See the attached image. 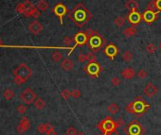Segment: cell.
<instances>
[{"instance_id":"obj_19","label":"cell","mask_w":161,"mask_h":135,"mask_svg":"<svg viewBox=\"0 0 161 135\" xmlns=\"http://www.w3.org/2000/svg\"><path fill=\"white\" fill-rule=\"evenodd\" d=\"M137 28H135V27H128V28H126L123 32H122V34H123L124 37L126 38H130V37H133L135 36V34H137Z\"/></svg>"},{"instance_id":"obj_39","label":"cell","mask_w":161,"mask_h":135,"mask_svg":"<svg viewBox=\"0 0 161 135\" xmlns=\"http://www.w3.org/2000/svg\"><path fill=\"white\" fill-rule=\"evenodd\" d=\"M86 32V34L88 36V38H90L92 36H94V35H97V34H100V33L97 31V30H94V29H91V28H88L85 30Z\"/></svg>"},{"instance_id":"obj_48","label":"cell","mask_w":161,"mask_h":135,"mask_svg":"<svg viewBox=\"0 0 161 135\" xmlns=\"http://www.w3.org/2000/svg\"><path fill=\"white\" fill-rule=\"evenodd\" d=\"M77 135H85V134H84L83 132H78Z\"/></svg>"},{"instance_id":"obj_4","label":"cell","mask_w":161,"mask_h":135,"mask_svg":"<svg viewBox=\"0 0 161 135\" xmlns=\"http://www.w3.org/2000/svg\"><path fill=\"white\" fill-rule=\"evenodd\" d=\"M117 129L118 128H117L116 121L114 120L111 116H107L98 124V129L104 135L116 132Z\"/></svg>"},{"instance_id":"obj_49","label":"cell","mask_w":161,"mask_h":135,"mask_svg":"<svg viewBox=\"0 0 161 135\" xmlns=\"http://www.w3.org/2000/svg\"><path fill=\"white\" fill-rule=\"evenodd\" d=\"M158 48L161 50V42H160V43H159V45H158Z\"/></svg>"},{"instance_id":"obj_3","label":"cell","mask_w":161,"mask_h":135,"mask_svg":"<svg viewBox=\"0 0 161 135\" xmlns=\"http://www.w3.org/2000/svg\"><path fill=\"white\" fill-rule=\"evenodd\" d=\"M14 83L16 85H21V84L25 83L31 77L32 70L27 64L22 63V64H20L14 70Z\"/></svg>"},{"instance_id":"obj_2","label":"cell","mask_w":161,"mask_h":135,"mask_svg":"<svg viewBox=\"0 0 161 135\" xmlns=\"http://www.w3.org/2000/svg\"><path fill=\"white\" fill-rule=\"evenodd\" d=\"M150 107V104H147L140 96H138V98H135L134 101L127 105L125 111L129 113H132V115H137V117H141L144 113L147 112Z\"/></svg>"},{"instance_id":"obj_8","label":"cell","mask_w":161,"mask_h":135,"mask_svg":"<svg viewBox=\"0 0 161 135\" xmlns=\"http://www.w3.org/2000/svg\"><path fill=\"white\" fill-rule=\"evenodd\" d=\"M20 98L22 99V101L24 103H26L28 105L33 103L35 101V99L37 98H36V95L35 93L33 92L31 88H26V89H24L23 92L21 93L20 95Z\"/></svg>"},{"instance_id":"obj_37","label":"cell","mask_w":161,"mask_h":135,"mask_svg":"<svg viewBox=\"0 0 161 135\" xmlns=\"http://www.w3.org/2000/svg\"><path fill=\"white\" fill-rule=\"evenodd\" d=\"M147 10H150V11H155L156 8H155V0H151V1L148 3L147 5Z\"/></svg>"},{"instance_id":"obj_38","label":"cell","mask_w":161,"mask_h":135,"mask_svg":"<svg viewBox=\"0 0 161 135\" xmlns=\"http://www.w3.org/2000/svg\"><path fill=\"white\" fill-rule=\"evenodd\" d=\"M46 135H57V132L55 131V129H54V127L52 125H50L48 126V130H46Z\"/></svg>"},{"instance_id":"obj_11","label":"cell","mask_w":161,"mask_h":135,"mask_svg":"<svg viewBox=\"0 0 161 135\" xmlns=\"http://www.w3.org/2000/svg\"><path fill=\"white\" fill-rule=\"evenodd\" d=\"M103 52L105 54V56H107L111 61H114L116 56L118 54V52H120V50H118V46L116 45L111 43V44H108L105 45Z\"/></svg>"},{"instance_id":"obj_31","label":"cell","mask_w":161,"mask_h":135,"mask_svg":"<svg viewBox=\"0 0 161 135\" xmlns=\"http://www.w3.org/2000/svg\"><path fill=\"white\" fill-rule=\"evenodd\" d=\"M146 51L149 54H154L156 52V46L154 44H149L146 46Z\"/></svg>"},{"instance_id":"obj_50","label":"cell","mask_w":161,"mask_h":135,"mask_svg":"<svg viewBox=\"0 0 161 135\" xmlns=\"http://www.w3.org/2000/svg\"><path fill=\"white\" fill-rule=\"evenodd\" d=\"M3 45V43H2V41H1V39H0V46H1Z\"/></svg>"},{"instance_id":"obj_44","label":"cell","mask_w":161,"mask_h":135,"mask_svg":"<svg viewBox=\"0 0 161 135\" xmlns=\"http://www.w3.org/2000/svg\"><path fill=\"white\" fill-rule=\"evenodd\" d=\"M40 15H41V11L38 10V9H36L34 11H33V13H32V16L31 17H33L35 20L37 19V18H39L40 17Z\"/></svg>"},{"instance_id":"obj_45","label":"cell","mask_w":161,"mask_h":135,"mask_svg":"<svg viewBox=\"0 0 161 135\" xmlns=\"http://www.w3.org/2000/svg\"><path fill=\"white\" fill-rule=\"evenodd\" d=\"M155 8L158 11L161 12V0H155Z\"/></svg>"},{"instance_id":"obj_46","label":"cell","mask_w":161,"mask_h":135,"mask_svg":"<svg viewBox=\"0 0 161 135\" xmlns=\"http://www.w3.org/2000/svg\"><path fill=\"white\" fill-rule=\"evenodd\" d=\"M16 131H17V133H19V134H22V133H24L25 131H26V130L24 129V128L22 126H18L17 128H16Z\"/></svg>"},{"instance_id":"obj_14","label":"cell","mask_w":161,"mask_h":135,"mask_svg":"<svg viewBox=\"0 0 161 135\" xmlns=\"http://www.w3.org/2000/svg\"><path fill=\"white\" fill-rule=\"evenodd\" d=\"M157 91H158L157 87H156L154 83L148 82L146 84V86L144 87V89H143V94L145 95L146 96H148V98H152V96L156 95Z\"/></svg>"},{"instance_id":"obj_35","label":"cell","mask_w":161,"mask_h":135,"mask_svg":"<svg viewBox=\"0 0 161 135\" xmlns=\"http://www.w3.org/2000/svg\"><path fill=\"white\" fill-rule=\"evenodd\" d=\"M16 111H17L18 113H20V115H23V113L26 112L27 111V107L25 106V105L23 104H20L17 106V109H16Z\"/></svg>"},{"instance_id":"obj_34","label":"cell","mask_w":161,"mask_h":135,"mask_svg":"<svg viewBox=\"0 0 161 135\" xmlns=\"http://www.w3.org/2000/svg\"><path fill=\"white\" fill-rule=\"evenodd\" d=\"M61 96L65 100H67L71 96V92H69L68 90H63L61 93Z\"/></svg>"},{"instance_id":"obj_43","label":"cell","mask_w":161,"mask_h":135,"mask_svg":"<svg viewBox=\"0 0 161 135\" xmlns=\"http://www.w3.org/2000/svg\"><path fill=\"white\" fill-rule=\"evenodd\" d=\"M78 61L80 62H82V63H84L85 61H87V57H86V55H84V54H80L79 56H78Z\"/></svg>"},{"instance_id":"obj_17","label":"cell","mask_w":161,"mask_h":135,"mask_svg":"<svg viewBox=\"0 0 161 135\" xmlns=\"http://www.w3.org/2000/svg\"><path fill=\"white\" fill-rule=\"evenodd\" d=\"M73 67H74V62L68 58L65 59L61 63V68L63 71H71L73 69Z\"/></svg>"},{"instance_id":"obj_36","label":"cell","mask_w":161,"mask_h":135,"mask_svg":"<svg viewBox=\"0 0 161 135\" xmlns=\"http://www.w3.org/2000/svg\"><path fill=\"white\" fill-rule=\"evenodd\" d=\"M137 77L139 78H141V79L146 78L148 77V72L144 70V69H140V70H139V72L137 73Z\"/></svg>"},{"instance_id":"obj_32","label":"cell","mask_w":161,"mask_h":135,"mask_svg":"<svg viewBox=\"0 0 161 135\" xmlns=\"http://www.w3.org/2000/svg\"><path fill=\"white\" fill-rule=\"evenodd\" d=\"M86 57H87V61H89V62H96L97 61V58H96V55L94 52L90 51L89 53H87Z\"/></svg>"},{"instance_id":"obj_10","label":"cell","mask_w":161,"mask_h":135,"mask_svg":"<svg viewBox=\"0 0 161 135\" xmlns=\"http://www.w3.org/2000/svg\"><path fill=\"white\" fill-rule=\"evenodd\" d=\"M161 13L160 11H150V10H146L145 11L141 14L142 16V20L145 22L147 25H152L155 21L157 19L158 15Z\"/></svg>"},{"instance_id":"obj_23","label":"cell","mask_w":161,"mask_h":135,"mask_svg":"<svg viewBox=\"0 0 161 135\" xmlns=\"http://www.w3.org/2000/svg\"><path fill=\"white\" fill-rule=\"evenodd\" d=\"M107 111H108L110 113H111L112 115H116V113L118 112V111H120V107H118L116 103L112 102V103L110 104L109 106L107 107Z\"/></svg>"},{"instance_id":"obj_25","label":"cell","mask_w":161,"mask_h":135,"mask_svg":"<svg viewBox=\"0 0 161 135\" xmlns=\"http://www.w3.org/2000/svg\"><path fill=\"white\" fill-rule=\"evenodd\" d=\"M34 106L37 110H43L46 106V103H45V101L43 98H38L35 99L34 102Z\"/></svg>"},{"instance_id":"obj_28","label":"cell","mask_w":161,"mask_h":135,"mask_svg":"<svg viewBox=\"0 0 161 135\" xmlns=\"http://www.w3.org/2000/svg\"><path fill=\"white\" fill-rule=\"evenodd\" d=\"M125 21H126V18L125 17H122V16H118V17H117L115 19L114 23H115V25H116L118 28H120V27H122L125 24Z\"/></svg>"},{"instance_id":"obj_13","label":"cell","mask_w":161,"mask_h":135,"mask_svg":"<svg viewBox=\"0 0 161 135\" xmlns=\"http://www.w3.org/2000/svg\"><path fill=\"white\" fill-rule=\"evenodd\" d=\"M126 18L129 21V23H131V25H132L133 27H135L140 23L142 16H141V14H139L138 11H130Z\"/></svg>"},{"instance_id":"obj_15","label":"cell","mask_w":161,"mask_h":135,"mask_svg":"<svg viewBox=\"0 0 161 135\" xmlns=\"http://www.w3.org/2000/svg\"><path fill=\"white\" fill-rule=\"evenodd\" d=\"M28 30L31 33H32L33 35H38L42 30H43V26H42L37 20H34L29 24Z\"/></svg>"},{"instance_id":"obj_47","label":"cell","mask_w":161,"mask_h":135,"mask_svg":"<svg viewBox=\"0 0 161 135\" xmlns=\"http://www.w3.org/2000/svg\"><path fill=\"white\" fill-rule=\"evenodd\" d=\"M105 135H118L116 132H114V133H109V134H105Z\"/></svg>"},{"instance_id":"obj_9","label":"cell","mask_w":161,"mask_h":135,"mask_svg":"<svg viewBox=\"0 0 161 135\" xmlns=\"http://www.w3.org/2000/svg\"><path fill=\"white\" fill-rule=\"evenodd\" d=\"M68 10L66 5H63V3H58L56 6H55L52 9V12L55 14V16H57L60 20V24L63 25V16H65Z\"/></svg>"},{"instance_id":"obj_33","label":"cell","mask_w":161,"mask_h":135,"mask_svg":"<svg viewBox=\"0 0 161 135\" xmlns=\"http://www.w3.org/2000/svg\"><path fill=\"white\" fill-rule=\"evenodd\" d=\"M77 129L74 127H69L68 129L66 130V135H77Z\"/></svg>"},{"instance_id":"obj_22","label":"cell","mask_w":161,"mask_h":135,"mask_svg":"<svg viewBox=\"0 0 161 135\" xmlns=\"http://www.w3.org/2000/svg\"><path fill=\"white\" fill-rule=\"evenodd\" d=\"M3 96L6 100L10 101L14 98V92L11 89H10V88H8V89H6L3 92Z\"/></svg>"},{"instance_id":"obj_18","label":"cell","mask_w":161,"mask_h":135,"mask_svg":"<svg viewBox=\"0 0 161 135\" xmlns=\"http://www.w3.org/2000/svg\"><path fill=\"white\" fill-rule=\"evenodd\" d=\"M125 8L129 11H137L138 3L137 0H127L125 3Z\"/></svg>"},{"instance_id":"obj_42","label":"cell","mask_w":161,"mask_h":135,"mask_svg":"<svg viewBox=\"0 0 161 135\" xmlns=\"http://www.w3.org/2000/svg\"><path fill=\"white\" fill-rule=\"evenodd\" d=\"M111 83H112V85H113V86L117 87V86H118V85H120V84L121 83L120 78H117V77L113 78L111 79Z\"/></svg>"},{"instance_id":"obj_40","label":"cell","mask_w":161,"mask_h":135,"mask_svg":"<svg viewBox=\"0 0 161 135\" xmlns=\"http://www.w3.org/2000/svg\"><path fill=\"white\" fill-rule=\"evenodd\" d=\"M116 124H117V128L120 129V128H122V127L125 125V121H124L123 118L120 117V118H118V120L116 121Z\"/></svg>"},{"instance_id":"obj_1","label":"cell","mask_w":161,"mask_h":135,"mask_svg":"<svg viewBox=\"0 0 161 135\" xmlns=\"http://www.w3.org/2000/svg\"><path fill=\"white\" fill-rule=\"evenodd\" d=\"M67 16L78 28L84 27V25L93 18L90 11L87 10L83 3H78Z\"/></svg>"},{"instance_id":"obj_16","label":"cell","mask_w":161,"mask_h":135,"mask_svg":"<svg viewBox=\"0 0 161 135\" xmlns=\"http://www.w3.org/2000/svg\"><path fill=\"white\" fill-rule=\"evenodd\" d=\"M121 77L125 79H132L135 76V70L133 67H126L120 72Z\"/></svg>"},{"instance_id":"obj_51","label":"cell","mask_w":161,"mask_h":135,"mask_svg":"<svg viewBox=\"0 0 161 135\" xmlns=\"http://www.w3.org/2000/svg\"><path fill=\"white\" fill-rule=\"evenodd\" d=\"M100 135H104V134H103V133H101V134H100Z\"/></svg>"},{"instance_id":"obj_30","label":"cell","mask_w":161,"mask_h":135,"mask_svg":"<svg viewBox=\"0 0 161 135\" xmlns=\"http://www.w3.org/2000/svg\"><path fill=\"white\" fill-rule=\"evenodd\" d=\"M15 11L18 12V13L20 14H24L25 13V11H26V7H25L24 5V3H19L17 6H16L15 8Z\"/></svg>"},{"instance_id":"obj_5","label":"cell","mask_w":161,"mask_h":135,"mask_svg":"<svg viewBox=\"0 0 161 135\" xmlns=\"http://www.w3.org/2000/svg\"><path fill=\"white\" fill-rule=\"evenodd\" d=\"M87 45L91 51L96 53L100 51V49L103 48V45H105V39L101 35L97 34L89 38Z\"/></svg>"},{"instance_id":"obj_12","label":"cell","mask_w":161,"mask_h":135,"mask_svg":"<svg viewBox=\"0 0 161 135\" xmlns=\"http://www.w3.org/2000/svg\"><path fill=\"white\" fill-rule=\"evenodd\" d=\"M88 38L85 31H79L77 34L74 36V42L76 46H83L88 44Z\"/></svg>"},{"instance_id":"obj_24","label":"cell","mask_w":161,"mask_h":135,"mask_svg":"<svg viewBox=\"0 0 161 135\" xmlns=\"http://www.w3.org/2000/svg\"><path fill=\"white\" fill-rule=\"evenodd\" d=\"M20 126H22L26 131L28 129H29V128H31V122H29L28 118L26 117V116L23 117L22 119L20 120Z\"/></svg>"},{"instance_id":"obj_21","label":"cell","mask_w":161,"mask_h":135,"mask_svg":"<svg viewBox=\"0 0 161 135\" xmlns=\"http://www.w3.org/2000/svg\"><path fill=\"white\" fill-rule=\"evenodd\" d=\"M122 60H123L125 62H130V61H133V53L129 51V50H125V51L122 53Z\"/></svg>"},{"instance_id":"obj_41","label":"cell","mask_w":161,"mask_h":135,"mask_svg":"<svg viewBox=\"0 0 161 135\" xmlns=\"http://www.w3.org/2000/svg\"><path fill=\"white\" fill-rule=\"evenodd\" d=\"M71 96L73 98H79L80 96V91L77 90V89H74L71 91Z\"/></svg>"},{"instance_id":"obj_7","label":"cell","mask_w":161,"mask_h":135,"mask_svg":"<svg viewBox=\"0 0 161 135\" xmlns=\"http://www.w3.org/2000/svg\"><path fill=\"white\" fill-rule=\"evenodd\" d=\"M83 71L90 76L91 78H97L99 77L100 73L103 71V67H101L98 62H89L88 64L83 68Z\"/></svg>"},{"instance_id":"obj_20","label":"cell","mask_w":161,"mask_h":135,"mask_svg":"<svg viewBox=\"0 0 161 135\" xmlns=\"http://www.w3.org/2000/svg\"><path fill=\"white\" fill-rule=\"evenodd\" d=\"M36 7L40 11H46V10L48 9L49 5H48V3L46 0H39L38 3H37Z\"/></svg>"},{"instance_id":"obj_27","label":"cell","mask_w":161,"mask_h":135,"mask_svg":"<svg viewBox=\"0 0 161 135\" xmlns=\"http://www.w3.org/2000/svg\"><path fill=\"white\" fill-rule=\"evenodd\" d=\"M48 126H49V124H48V123L40 124L39 126L37 127V130H38V132L41 133V134L46 133V130H48Z\"/></svg>"},{"instance_id":"obj_29","label":"cell","mask_w":161,"mask_h":135,"mask_svg":"<svg viewBox=\"0 0 161 135\" xmlns=\"http://www.w3.org/2000/svg\"><path fill=\"white\" fill-rule=\"evenodd\" d=\"M63 45H67L69 47V46L72 44L75 43V42H74V38H71L69 36H65V37L63 38Z\"/></svg>"},{"instance_id":"obj_6","label":"cell","mask_w":161,"mask_h":135,"mask_svg":"<svg viewBox=\"0 0 161 135\" xmlns=\"http://www.w3.org/2000/svg\"><path fill=\"white\" fill-rule=\"evenodd\" d=\"M127 135H141L143 133V127L137 120H133L124 129Z\"/></svg>"},{"instance_id":"obj_26","label":"cell","mask_w":161,"mask_h":135,"mask_svg":"<svg viewBox=\"0 0 161 135\" xmlns=\"http://www.w3.org/2000/svg\"><path fill=\"white\" fill-rule=\"evenodd\" d=\"M51 59H52V61L54 62H59L60 61H62L63 54L61 52H59V51H54L51 55Z\"/></svg>"}]
</instances>
